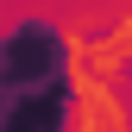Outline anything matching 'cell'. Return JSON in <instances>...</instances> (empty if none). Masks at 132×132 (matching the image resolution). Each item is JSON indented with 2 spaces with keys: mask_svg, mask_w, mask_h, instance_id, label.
<instances>
[{
  "mask_svg": "<svg viewBox=\"0 0 132 132\" xmlns=\"http://www.w3.org/2000/svg\"><path fill=\"white\" fill-rule=\"evenodd\" d=\"M69 120V57L51 25L0 38V132H57Z\"/></svg>",
  "mask_w": 132,
  "mask_h": 132,
  "instance_id": "obj_1",
  "label": "cell"
}]
</instances>
